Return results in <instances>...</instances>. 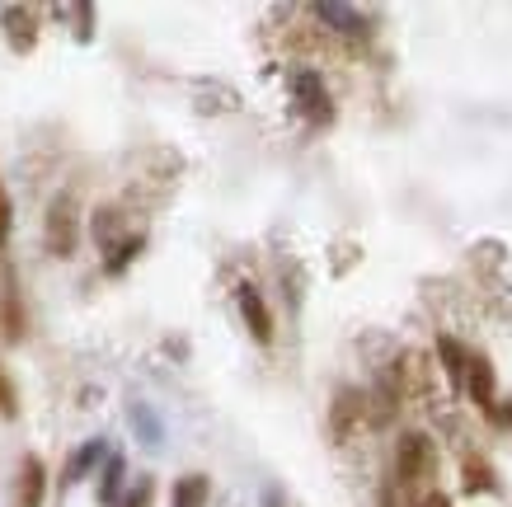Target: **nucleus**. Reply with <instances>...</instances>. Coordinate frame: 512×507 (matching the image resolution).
I'll use <instances>...</instances> for the list:
<instances>
[{
	"mask_svg": "<svg viewBox=\"0 0 512 507\" xmlns=\"http://www.w3.org/2000/svg\"><path fill=\"white\" fill-rule=\"evenodd\" d=\"M437 475V446L428 432H404L400 451H395V479L400 489H423Z\"/></svg>",
	"mask_w": 512,
	"mask_h": 507,
	"instance_id": "obj_1",
	"label": "nucleus"
},
{
	"mask_svg": "<svg viewBox=\"0 0 512 507\" xmlns=\"http://www.w3.org/2000/svg\"><path fill=\"white\" fill-rule=\"evenodd\" d=\"M47 249L57 259H71L76 254V198L62 193V198L47 207Z\"/></svg>",
	"mask_w": 512,
	"mask_h": 507,
	"instance_id": "obj_2",
	"label": "nucleus"
},
{
	"mask_svg": "<svg viewBox=\"0 0 512 507\" xmlns=\"http://www.w3.org/2000/svg\"><path fill=\"white\" fill-rule=\"evenodd\" d=\"M362 418H367V395H362V390H353V385H343L339 395H334V409H329V432H334V442L357 437Z\"/></svg>",
	"mask_w": 512,
	"mask_h": 507,
	"instance_id": "obj_3",
	"label": "nucleus"
},
{
	"mask_svg": "<svg viewBox=\"0 0 512 507\" xmlns=\"http://www.w3.org/2000/svg\"><path fill=\"white\" fill-rule=\"evenodd\" d=\"M292 90H296L301 113H306V123H315V127L334 123V104H329V90H325V80H320V71H301Z\"/></svg>",
	"mask_w": 512,
	"mask_h": 507,
	"instance_id": "obj_4",
	"label": "nucleus"
},
{
	"mask_svg": "<svg viewBox=\"0 0 512 507\" xmlns=\"http://www.w3.org/2000/svg\"><path fill=\"white\" fill-rule=\"evenodd\" d=\"M466 395L475 404H480L484 414L494 418L498 409H494V395H498V381H494V367H489V357H480V353H470L466 357Z\"/></svg>",
	"mask_w": 512,
	"mask_h": 507,
	"instance_id": "obj_5",
	"label": "nucleus"
},
{
	"mask_svg": "<svg viewBox=\"0 0 512 507\" xmlns=\"http://www.w3.org/2000/svg\"><path fill=\"white\" fill-rule=\"evenodd\" d=\"M235 301H240V315H245L249 334L259 338V343H273V315H268V306H264V296H259V287H254V282H240Z\"/></svg>",
	"mask_w": 512,
	"mask_h": 507,
	"instance_id": "obj_6",
	"label": "nucleus"
},
{
	"mask_svg": "<svg viewBox=\"0 0 512 507\" xmlns=\"http://www.w3.org/2000/svg\"><path fill=\"white\" fill-rule=\"evenodd\" d=\"M47 498V470L38 456H29L24 461V470H19V493H15V507H43Z\"/></svg>",
	"mask_w": 512,
	"mask_h": 507,
	"instance_id": "obj_7",
	"label": "nucleus"
},
{
	"mask_svg": "<svg viewBox=\"0 0 512 507\" xmlns=\"http://www.w3.org/2000/svg\"><path fill=\"white\" fill-rule=\"evenodd\" d=\"M0 24H5V33H10V43H15L19 52H29V47L38 43V24H33V10H29V5H5Z\"/></svg>",
	"mask_w": 512,
	"mask_h": 507,
	"instance_id": "obj_8",
	"label": "nucleus"
},
{
	"mask_svg": "<svg viewBox=\"0 0 512 507\" xmlns=\"http://www.w3.org/2000/svg\"><path fill=\"white\" fill-rule=\"evenodd\" d=\"M437 357H442V371H447V381H451V390H456V395H466V348H461V343H456V338H437Z\"/></svg>",
	"mask_w": 512,
	"mask_h": 507,
	"instance_id": "obj_9",
	"label": "nucleus"
},
{
	"mask_svg": "<svg viewBox=\"0 0 512 507\" xmlns=\"http://www.w3.org/2000/svg\"><path fill=\"white\" fill-rule=\"evenodd\" d=\"M315 19H329V29H339V33H362L367 24H362V15L357 10H348V5H315Z\"/></svg>",
	"mask_w": 512,
	"mask_h": 507,
	"instance_id": "obj_10",
	"label": "nucleus"
},
{
	"mask_svg": "<svg viewBox=\"0 0 512 507\" xmlns=\"http://www.w3.org/2000/svg\"><path fill=\"white\" fill-rule=\"evenodd\" d=\"M123 475H127V461L123 456H104V479H99V503H118V489H123Z\"/></svg>",
	"mask_w": 512,
	"mask_h": 507,
	"instance_id": "obj_11",
	"label": "nucleus"
},
{
	"mask_svg": "<svg viewBox=\"0 0 512 507\" xmlns=\"http://www.w3.org/2000/svg\"><path fill=\"white\" fill-rule=\"evenodd\" d=\"M461 475H466V493H494V470H489L484 456H466Z\"/></svg>",
	"mask_w": 512,
	"mask_h": 507,
	"instance_id": "obj_12",
	"label": "nucleus"
},
{
	"mask_svg": "<svg viewBox=\"0 0 512 507\" xmlns=\"http://www.w3.org/2000/svg\"><path fill=\"white\" fill-rule=\"evenodd\" d=\"M174 507H207V475H184L174 484Z\"/></svg>",
	"mask_w": 512,
	"mask_h": 507,
	"instance_id": "obj_13",
	"label": "nucleus"
},
{
	"mask_svg": "<svg viewBox=\"0 0 512 507\" xmlns=\"http://www.w3.org/2000/svg\"><path fill=\"white\" fill-rule=\"evenodd\" d=\"M94 461H104V442H85V446H80L76 456H71V465H66V484H76V479L90 475Z\"/></svg>",
	"mask_w": 512,
	"mask_h": 507,
	"instance_id": "obj_14",
	"label": "nucleus"
},
{
	"mask_svg": "<svg viewBox=\"0 0 512 507\" xmlns=\"http://www.w3.org/2000/svg\"><path fill=\"white\" fill-rule=\"evenodd\" d=\"M0 320H5V338L15 343L19 334H24V310H19V296L5 292V306H0Z\"/></svg>",
	"mask_w": 512,
	"mask_h": 507,
	"instance_id": "obj_15",
	"label": "nucleus"
},
{
	"mask_svg": "<svg viewBox=\"0 0 512 507\" xmlns=\"http://www.w3.org/2000/svg\"><path fill=\"white\" fill-rule=\"evenodd\" d=\"M141 249V235H132V240H123V245H113V254H109V273H123L127 268V259Z\"/></svg>",
	"mask_w": 512,
	"mask_h": 507,
	"instance_id": "obj_16",
	"label": "nucleus"
},
{
	"mask_svg": "<svg viewBox=\"0 0 512 507\" xmlns=\"http://www.w3.org/2000/svg\"><path fill=\"white\" fill-rule=\"evenodd\" d=\"M113 221H118V212H113V207H99V216H94V240L109 249H113Z\"/></svg>",
	"mask_w": 512,
	"mask_h": 507,
	"instance_id": "obj_17",
	"label": "nucleus"
},
{
	"mask_svg": "<svg viewBox=\"0 0 512 507\" xmlns=\"http://www.w3.org/2000/svg\"><path fill=\"white\" fill-rule=\"evenodd\" d=\"M10 226H15V207H10V193H5V184H0V249H5V240H10Z\"/></svg>",
	"mask_w": 512,
	"mask_h": 507,
	"instance_id": "obj_18",
	"label": "nucleus"
},
{
	"mask_svg": "<svg viewBox=\"0 0 512 507\" xmlns=\"http://www.w3.org/2000/svg\"><path fill=\"white\" fill-rule=\"evenodd\" d=\"M0 414H5V418H15V414H19L15 385H10V376H5V371H0Z\"/></svg>",
	"mask_w": 512,
	"mask_h": 507,
	"instance_id": "obj_19",
	"label": "nucleus"
},
{
	"mask_svg": "<svg viewBox=\"0 0 512 507\" xmlns=\"http://www.w3.org/2000/svg\"><path fill=\"white\" fill-rule=\"evenodd\" d=\"M151 498H156V484H151V479H141L137 489L123 498V507H151Z\"/></svg>",
	"mask_w": 512,
	"mask_h": 507,
	"instance_id": "obj_20",
	"label": "nucleus"
}]
</instances>
